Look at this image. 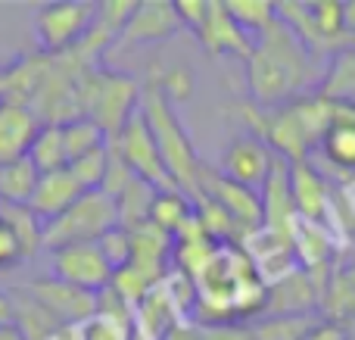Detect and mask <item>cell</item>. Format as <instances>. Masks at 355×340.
Instances as JSON below:
<instances>
[{"label": "cell", "instance_id": "obj_1", "mask_svg": "<svg viewBox=\"0 0 355 340\" xmlns=\"http://www.w3.org/2000/svg\"><path fill=\"white\" fill-rule=\"evenodd\" d=\"M243 62L250 97L262 110H281V106L293 103L306 87H312L315 94L327 66L324 60L312 56L296 41V35L281 19L268 25L259 37H252V50Z\"/></svg>", "mask_w": 355, "mask_h": 340}, {"label": "cell", "instance_id": "obj_2", "mask_svg": "<svg viewBox=\"0 0 355 340\" xmlns=\"http://www.w3.org/2000/svg\"><path fill=\"white\" fill-rule=\"evenodd\" d=\"M193 325H227L259 318L268 303V284L240 244H221L193 278Z\"/></svg>", "mask_w": 355, "mask_h": 340}, {"label": "cell", "instance_id": "obj_3", "mask_svg": "<svg viewBox=\"0 0 355 340\" xmlns=\"http://www.w3.org/2000/svg\"><path fill=\"white\" fill-rule=\"evenodd\" d=\"M178 106L166 97V91L159 87V78H153L141 94V116L147 122L150 135H153L156 147H159V156L166 162L168 175L184 194L193 197L196 194V178H200L202 160L196 153L193 141H190L187 128L178 119Z\"/></svg>", "mask_w": 355, "mask_h": 340}, {"label": "cell", "instance_id": "obj_4", "mask_svg": "<svg viewBox=\"0 0 355 340\" xmlns=\"http://www.w3.org/2000/svg\"><path fill=\"white\" fill-rule=\"evenodd\" d=\"M141 85L128 75L119 72H91L78 81V106L81 116H87L91 122H97L106 131V137H116L119 131L128 125V119L137 112L141 103Z\"/></svg>", "mask_w": 355, "mask_h": 340}, {"label": "cell", "instance_id": "obj_5", "mask_svg": "<svg viewBox=\"0 0 355 340\" xmlns=\"http://www.w3.org/2000/svg\"><path fill=\"white\" fill-rule=\"evenodd\" d=\"M119 225V206L106 191H87L60 219L44 225V247L60 250L69 244H97Z\"/></svg>", "mask_w": 355, "mask_h": 340}, {"label": "cell", "instance_id": "obj_6", "mask_svg": "<svg viewBox=\"0 0 355 340\" xmlns=\"http://www.w3.org/2000/svg\"><path fill=\"white\" fill-rule=\"evenodd\" d=\"M97 22V6L87 0H50L35 12V37L44 53L62 56L75 50Z\"/></svg>", "mask_w": 355, "mask_h": 340}, {"label": "cell", "instance_id": "obj_7", "mask_svg": "<svg viewBox=\"0 0 355 340\" xmlns=\"http://www.w3.org/2000/svg\"><path fill=\"white\" fill-rule=\"evenodd\" d=\"M112 147H116V153L125 160V166L135 172V178L147 181V185L156 187V191H181V187L172 181V175H168L166 162H162L159 147H156V141H153V135H150L147 122H144L141 110H137L135 116L128 119V125L112 137Z\"/></svg>", "mask_w": 355, "mask_h": 340}, {"label": "cell", "instance_id": "obj_8", "mask_svg": "<svg viewBox=\"0 0 355 340\" xmlns=\"http://www.w3.org/2000/svg\"><path fill=\"white\" fill-rule=\"evenodd\" d=\"M50 275L56 281L78 287V291L100 294L112 284V266L106 262L100 244H69V247L50 250Z\"/></svg>", "mask_w": 355, "mask_h": 340}, {"label": "cell", "instance_id": "obj_9", "mask_svg": "<svg viewBox=\"0 0 355 340\" xmlns=\"http://www.w3.org/2000/svg\"><path fill=\"white\" fill-rule=\"evenodd\" d=\"M275 160H277L275 150H271L262 137L252 135V131H243V135L227 141V147L221 150L215 169H218L227 181H234V185H243V187H250V191H262L265 178L271 175Z\"/></svg>", "mask_w": 355, "mask_h": 340}, {"label": "cell", "instance_id": "obj_10", "mask_svg": "<svg viewBox=\"0 0 355 340\" xmlns=\"http://www.w3.org/2000/svg\"><path fill=\"white\" fill-rule=\"evenodd\" d=\"M200 194L209 200H215L218 206H225V210L231 212V219L246 231V235H250V231H259L265 225L259 191H250V187H243V185H234V181H227L225 175L218 172V169L206 166V162H202V169H200L193 197H200Z\"/></svg>", "mask_w": 355, "mask_h": 340}, {"label": "cell", "instance_id": "obj_11", "mask_svg": "<svg viewBox=\"0 0 355 340\" xmlns=\"http://www.w3.org/2000/svg\"><path fill=\"white\" fill-rule=\"evenodd\" d=\"M25 294L35 303H41L66 328H75V325H81L85 318H91L97 312V294L78 291V287L66 284V281H56L53 275L35 278L31 284H25Z\"/></svg>", "mask_w": 355, "mask_h": 340}, {"label": "cell", "instance_id": "obj_12", "mask_svg": "<svg viewBox=\"0 0 355 340\" xmlns=\"http://www.w3.org/2000/svg\"><path fill=\"white\" fill-rule=\"evenodd\" d=\"M178 28H181V22L175 16V3H168V0H144V3H135V12L128 16L125 28L116 37V47L131 50V47H144V44L166 41Z\"/></svg>", "mask_w": 355, "mask_h": 340}, {"label": "cell", "instance_id": "obj_13", "mask_svg": "<svg viewBox=\"0 0 355 340\" xmlns=\"http://www.w3.org/2000/svg\"><path fill=\"white\" fill-rule=\"evenodd\" d=\"M290 166V194L302 222H324L331 216V181L312 160H296Z\"/></svg>", "mask_w": 355, "mask_h": 340}, {"label": "cell", "instance_id": "obj_14", "mask_svg": "<svg viewBox=\"0 0 355 340\" xmlns=\"http://www.w3.org/2000/svg\"><path fill=\"white\" fill-rule=\"evenodd\" d=\"M190 318L184 316V309L178 306V300L168 294V287L153 284L150 294L135 306V325H131V334L135 340H162L168 331H175L178 325H187Z\"/></svg>", "mask_w": 355, "mask_h": 340}, {"label": "cell", "instance_id": "obj_15", "mask_svg": "<svg viewBox=\"0 0 355 340\" xmlns=\"http://www.w3.org/2000/svg\"><path fill=\"white\" fill-rule=\"evenodd\" d=\"M315 153L321 156V162H315L321 172L331 169V172H340L355 181V110H346V106L334 110V119L321 135Z\"/></svg>", "mask_w": 355, "mask_h": 340}, {"label": "cell", "instance_id": "obj_16", "mask_svg": "<svg viewBox=\"0 0 355 340\" xmlns=\"http://www.w3.org/2000/svg\"><path fill=\"white\" fill-rule=\"evenodd\" d=\"M196 41L209 50L212 56H240L246 60L252 50V37L240 28L225 10V0H209V12L202 19Z\"/></svg>", "mask_w": 355, "mask_h": 340}, {"label": "cell", "instance_id": "obj_17", "mask_svg": "<svg viewBox=\"0 0 355 340\" xmlns=\"http://www.w3.org/2000/svg\"><path fill=\"white\" fill-rule=\"evenodd\" d=\"M44 125L47 122H44L31 106L0 100V162L28 156L31 144H35L37 131H41Z\"/></svg>", "mask_w": 355, "mask_h": 340}, {"label": "cell", "instance_id": "obj_18", "mask_svg": "<svg viewBox=\"0 0 355 340\" xmlns=\"http://www.w3.org/2000/svg\"><path fill=\"white\" fill-rule=\"evenodd\" d=\"M81 194H87V191L78 185V178H75L69 169H60V172L41 175L28 206H31V212L47 225V222H53V219H60L62 212L72 210Z\"/></svg>", "mask_w": 355, "mask_h": 340}, {"label": "cell", "instance_id": "obj_19", "mask_svg": "<svg viewBox=\"0 0 355 340\" xmlns=\"http://www.w3.org/2000/svg\"><path fill=\"white\" fill-rule=\"evenodd\" d=\"M315 94L334 106L355 110V50L352 47L337 50V53L327 60L324 75H321Z\"/></svg>", "mask_w": 355, "mask_h": 340}, {"label": "cell", "instance_id": "obj_20", "mask_svg": "<svg viewBox=\"0 0 355 340\" xmlns=\"http://www.w3.org/2000/svg\"><path fill=\"white\" fill-rule=\"evenodd\" d=\"M196 210H193V197L184 191H156L153 197V210H150V225H156L159 231H166L168 237L181 235L190 222H193Z\"/></svg>", "mask_w": 355, "mask_h": 340}, {"label": "cell", "instance_id": "obj_21", "mask_svg": "<svg viewBox=\"0 0 355 340\" xmlns=\"http://www.w3.org/2000/svg\"><path fill=\"white\" fill-rule=\"evenodd\" d=\"M37 181H41V172L35 169V162L28 156L0 162V203L28 206Z\"/></svg>", "mask_w": 355, "mask_h": 340}, {"label": "cell", "instance_id": "obj_22", "mask_svg": "<svg viewBox=\"0 0 355 340\" xmlns=\"http://www.w3.org/2000/svg\"><path fill=\"white\" fill-rule=\"evenodd\" d=\"M153 197H156V187H150L147 181L135 178L122 194L116 197L119 206V225L125 231H137L150 222V210H153Z\"/></svg>", "mask_w": 355, "mask_h": 340}, {"label": "cell", "instance_id": "obj_23", "mask_svg": "<svg viewBox=\"0 0 355 340\" xmlns=\"http://www.w3.org/2000/svg\"><path fill=\"white\" fill-rule=\"evenodd\" d=\"M0 222L12 231L22 256H31L37 247H44V222L31 212V206H10L0 203Z\"/></svg>", "mask_w": 355, "mask_h": 340}, {"label": "cell", "instance_id": "obj_24", "mask_svg": "<svg viewBox=\"0 0 355 340\" xmlns=\"http://www.w3.org/2000/svg\"><path fill=\"white\" fill-rule=\"evenodd\" d=\"M28 160L35 162V169L41 175L69 169L66 141H62V125H44V128L37 131L35 144H31V150H28Z\"/></svg>", "mask_w": 355, "mask_h": 340}, {"label": "cell", "instance_id": "obj_25", "mask_svg": "<svg viewBox=\"0 0 355 340\" xmlns=\"http://www.w3.org/2000/svg\"><path fill=\"white\" fill-rule=\"evenodd\" d=\"M62 141H66L69 162H75V160H81V156H91V153H97V150H103L106 144H110V137H106V131L100 128L97 122H91L87 116H78L62 125Z\"/></svg>", "mask_w": 355, "mask_h": 340}, {"label": "cell", "instance_id": "obj_26", "mask_svg": "<svg viewBox=\"0 0 355 340\" xmlns=\"http://www.w3.org/2000/svg\"><path fill=\"white\" fill-rule=\"evenodd\" d=\"M225 10L250 37H259L268 25L277 22L275 0H225Z\"/></svg>", "mask_w": 355, "mask_h": 340}, {"label": "cell", "instance_id": "obj_27", "mask_svg": "<svg viewBox=\"0 0 355 340\" xmlns=\"http://www.w3.org/2000/svg\"><path fill=\"white\" fill-rule=\"evenodd\" d=\"M250 328L256 340H306L318 328V322L309 316H265Z\"/></svg>", "mask_w": 355, "mask_h": 340}, {"label": "cell", "instance_id": "obj_28", "mask_svg": "<svg viewBox=\"0 0 355 340\" xmlns=\"http://www.w3.org/2000/svg\"><path fill=\"white\" fill-rule=\"evenodd\" d=\"M72 334H75V340H135L128 325L116 322V318H110V316H100V312H94L91 318L75 325Z\"/></svg>", "mask_w": 355, "mask_h": 340}, {"label": "cell", "instance_id": "obj_29", "mask_svg": "<svg viewBox=\"0 0 355 340\" xmlns=\"http://www.w3.org/2000/svg\"><path fill=\"white\" fill-rule=\"evenodd\" d=\"M106 169H110V144H106L103 150H97V153L69 162V172L78 178V185L85 187V191H100V187H103Z\"/></svg>", "mask_w": 355, "mask_h": 340}, {"label": "cell", "instance_id": "obj_30", "mask_svg": "<svg viewBox=\"0 0 355 340\" xmlns=\"http://www.w3.org/2000/svg\"><path fill=\"white\" fill-rule=\"evenodd\" d=\"M97 244H100V250H103L106 262L112 266V272H119V269H125L131 262V231H125L122 225L106 231Z\"/></svg>", "mask_w": 355, "mask_h": 340}, {"label": "cell", "instance_id": "obj_31", "mask_svg": "<svg viewBox=\"0 0 355 340\" xmlns=\"http://www.w3.org/2000/svg\"><path fill=\"white\" fill-rule=\"evenodd\" d=\"M159 87L166 91V97L172 100V103H184V100H190L193 97V72L190 69H184V66H178V69H168L166 75L159 78Z\"/></svg>", "mask_w": 355, "mask_h": 340}, {"label": "cell", "instance_id": "obj_32", "mask_svg": "<svg viewBox=\"0 0 355 340\" xmlns=\"http://www.w3.org/2000/svg\"><path fill=\"white\" fill-rule=\"evenodd\" d=\"M172 3H175V16H178V22H181V28L196 35L209 12V0H172Z\"/></svg>", "mask_w": 355, "mask_h": 340}, {"label": "cell", "instance_id": "obj_33", "mask_svg": "<svg viewBox=\"0 0 355 340\" xmlns=\"http://www.w3.org/2000/svg\"><path fill=\"white\" fill-rule=\"evenodd\" d=\"M200 340H256L250 325L227 322V325H196Z\"/></svg>", "mask_w": 355, "mask_h": 340}, {"label": "cell", "instance_id": "obj_34", "mask_svg": "<svg viewBox=\"0 0 355 340\" xmlns=\"http://www.w3.org/2000/svg\"><path fill=\"white\" fill-rule=\"evenodd\" d=\"M16 260H22V250H19L12 231L0 222V266H12Z\"/></svg>", "mask_w": 355, "mask_h": 340}, {"label": "cell", "instance_id": "obj_35", "mask_svg": "<svg viewBox=\"0 0 355 340\" xmlns=\"http://www.w3.org/2000/svg\"><path fill=\"white\" fill-rule=\"evenodd\" d=\"M162 340H200V331H196L193 322H187V325H178L175 331H168Z\"/></svg>", "mask_w": 355, "mask_h": 340}, {"label": "cell", "instance_id": "obj_36", "mask_svg": "<svg viewBox=\"0 0 355 340\" xmlns=\"http://www.w3.org/2000/svg\"><path fill=\"white\" fill-rule=\"evenodd\" d=\"M343 12H346V35L355 37V0H346Z\"/></svg>", "mask_w": 355, "mask_h": 340}, {"label": "cell", "instance_id": "obj_37", "mask_svg": "<svg viewBox=\"0 0 355 340\" xmlns=\"http://www.w3.org/2000/svg\"><path fill=\"white\" fill-rule=\"evenodd\" d=\"M44 340H75V334H72V328H60V331H53L50 337H44Z\"/></svg>", "mask_w": 355, "mask_h": 340}]
</instances>
